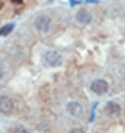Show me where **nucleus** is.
Masks as SVG:
<instances>
[{"instance_id":"3","label":"nucleus","mask_w":125,"mask_h":133,"mask_svg":"<svg viewBox=\"0 0 125 133\" xmlns=\"http://www.w3.org/2000/svg\"><path fill=\"white\" fill-rule=\"evenodd\" d=\"M91 91L96 95H104L108 91V83L104 79H95L91 84Z\"/></svg>"},{"instance_id":"12","label":"nucleus","mask_w":125,"mask_h":133,"mask_svg":"<svg viewBox=\"0 0 125 133\" xmlns=\"http://www.w3.org/2000/svg\"><path fill=\"white\" fill-rule=\"evenodd\" d=\"M11 1L13 3H21V2H23V0H11Z\"/></svg>"},{"instance_id":"2","label":"nucleus","mask_w":125,"mask_h":133,"mask_svg":"<svg viewBox=\"0 0 125 133\" xmlns=\"http://www.w3.org/2000/svg\"><path fill=\"white\" fill-rule=\"evenodd\" d=\"M44 58L47 64L51 67H59L63 64V57L57 50H48L45 54Z\"/></svg>"},{"instance_id":"5","label":"nucleus","mask_w":125,"mask_h":133,"mask_svg":"<svg viewBox=\"0 0 125 133\" xmlns=\"http://www.w3.org/2000/svg\"><path fill=\"white\" fill-rule=\"evenodd\" d=\"M66 111H67L72 116L78 117V116H80L83 114L84 109H83V105L80 104L79 102L72 101V102H69L68 104L66 105Z\"/></svg>"},{"instance_id":"10","label":"nucleus","mask_w":125,"mask_h":133,"mask_svg":"<svg viewBox=\"0 0 125 133\" xmlns=\"http://www.w3.org/2000/svg\"><path fill=\"white\" fill-rule=\"evenodd\" d=\"M6 76V67L3 66L2 63H0V81L5 78Z\"/></svg>"},{"instance_id":"6","label":"nucleus","mask_w":125,"mask_h":133,"mask_svg":"<svg viewBox=\"0 0 125 133\" xmlns=\"http://www.w3.org/2000/svg\"><path fill=\"white\" fill-rule=\"evenodd\" d=\"M105 112L111 116H120L121 112H122V109H121L120 104H117L115 102H108L107 104L105 105Z\"/></svg>"},{"instance_id":"4","label":"nucleus","mask_w":125,"mask_h":133,"mask_svg":"<svg viewBox=\"0 0 125 133\" xmlns=\"http://www.w3.org/2000/svg\"><path fill=\"white\" fill-rule=\"evenodd\" d=\"M13 110V102L7 95H0V112L3 114H9Z\"/></svg>"},{"instance_id":"1","label":"nucleus","mask_w":125,"mask_h":133,"mask_svg":"<svg viewBox=\"0 0 125 133\" xmlns=\"http://www.w3.org/2000/svg\"><path fill=\"white\" fill-rule=\"evenodd\" d=\"M34 25H35V28L37 29L38 31L40 32H48L50 30V27H51V18L47 15H39L35 18L34 20Z\"/></svg>"},{"instance_id":"7","label":"nucleus","mask_w":125,"mask_h":133,"mask_svg":"<svg viewBox=\"0 0 125 133\" xmlns=\"http://www.w3.org/2000/svg\"><path fill=\"white\" fill-rule=\"evenodd\" d=\"M92 14L87 9H80L76 14V20L80 24H89L92 21Z\"/></svg>"},{"instance_id":"9","label":"nucleus","mask_w":125,"mask_h":133,"mask_svg":"<svg viewBox=\"0 0 125 133\" xmlns=\"http://www.w3.org/2000/svg\"><path fill=\"white\" fill-rule=\"evenodd\" d=\"M13 133H29V131L25 127H21V125H19V127H17L16 129H15Z\"/></svg>"},{"instance_id":"8","label":"nucleus","mask_w":125,"mask_h":133,"mask_svg":"<svg viewBox=\"0 0 125 133\" xmlns=\"http://www.w3.org/2000/svg\"><path fill=\"white\" fill-rule=\"evenodd\" d=\"M15 24H7L0 28V36H8L13 30Z\"/></svg>"},{"instance_id":"13","label":"nucleus","mask_w":125,"mask_h":133,"mask_svg":"<svg viewBox=\"0 0 125 133\" xmlns=\"http://www.w3.org/2000/svg\"><path fill=\"white\" fill-rule=\"evenodd\" d=\"M2 5H3V3H2V2H0V8H1V7H2Z\"/></svg>"},{"instance_id":"11","label":"nucleus","mask_w":125,"mask_h":133,"mask_svg":"<svg viewBox=\"0 0 125 133\" xmlns=\"http://www.w3.org/2000/svg\"><path fill=\"white\" fill-rule=\"evenodd\" d=\"M68 133H85L82 129H79V128H76V129H73V130H71Z\"/></svg>"}]
</instances>
